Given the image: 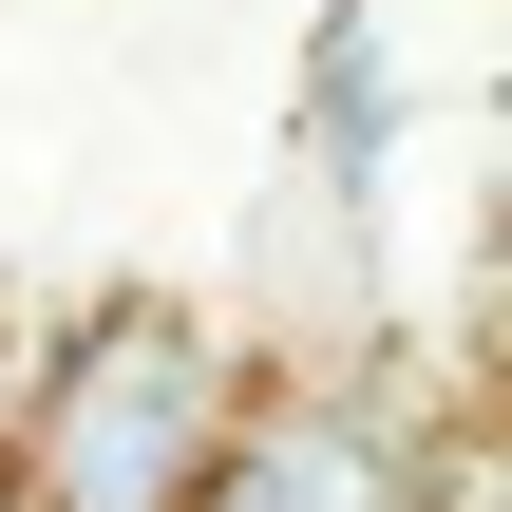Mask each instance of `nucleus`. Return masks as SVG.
<instances>
[{
    "label": "nucleus",
    "instance_id": "1",
    "mask_svg": "<svg viewBox=\"0 0 512 512\" xmlns=\"http://www.w3.org/2000/svg\"><path fill=\"white\" fill-rule=\"evenodd\" d=\"M228 418H247V361L209 342V304L133 285V304H95L38 361V399L0 437V512H190L209 456H228Z\"/></svg>",
    "mask_w": 512,
    "mask_h": 512
},
{
    "label": "nucleus",
    "instance_id": "2",
    "mask_svg": "<svg viewBox=\"0 0 512 512\" xmlns=\"http://www.w3.org/2000/svg\"><path fill=\"white\" fill-rule=\"evenodd\" d=\"M190 512H418V437H399L380 399L285 380V399L228 418V456H209V494H190Z\"/></svg>",
    "mask_w": 512,
    "mask_h": 512
},
{
    "label": "nucleus",
    "instance_id": "3",
    "mask_svg": "<svg viewBox=\"0 0 512 512\" xmlns=\"http://www.w3.org/2000/svg\"><path fill=\"white\" fill-rule=\"evenodd\" d=\"M0 437H19V399H0Z\"/></svg>",
    "mask_w": 512,
    "mask_h": 512
}]
</instances>
